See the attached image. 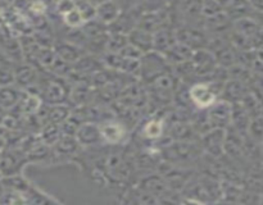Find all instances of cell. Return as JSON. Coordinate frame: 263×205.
Returning a JSON list of instances; mask_svg holds the SVG:
<instances>
[{"instance_id": "6da1fadb", "label": "cell", "mask_w": 263, "mask_h": 205, "mask_svg": "<svg viewBox=\"0 0 263 205\" xmlns=\"http://www.w3.org/2000/svg\"><path fill=\"white\" fill-rule=\"evenodd\" d=\"M193 99L198 102L199 105H203V107H207L211 102L213 101L215 96H213L212 92L207 89L205 86H195L193 89Z\"/></svg>"}, {"instance_id": "7a4b0ae2", "label": "cell", "mask_w": 263, "mask_h": 205, "mask_svg": "<svg viewBox=\"0 0 263 205\" xmlns=\"http://www.w3.org/2000/svg\"><path fill=\"white\" fill-rule=\"evenodd\" d=\"M115 133L121 135V130L118 127H116V126H107V127L103 128V135H104L109 141H115V137H113Z\"/></svg>"}, {"instance_id": "3957f363", "label": "cell", "mask_w": 263, "mask_h": 205, "mask_svg": "<svg viewBox=\"0 0 263 205\" xmlns=\"http://www.w3.org/2000/svg\"><path fill=\"white\" fill-rule=\"evenodd\" d=\"M161 125H159L158 122H152L151 125L146 127V133H148V136H151V137H157V136H159V133H161Z\"/></svg>"}, {"instance_id": "277c9868", "label": "cell", "mask_w": 263, "mask_h": 205, "mask_svg": "<svg viewBox=\"0 0 263 205\" xmlns=\"http://www.w3.org/2000/svg\"><path fill=\"white\" fill-rule=\"evenodd\" d=\"M184 205H202V204L198 201H195V200H187V201L184 202Z\"/></svg>"}]
</instances>
